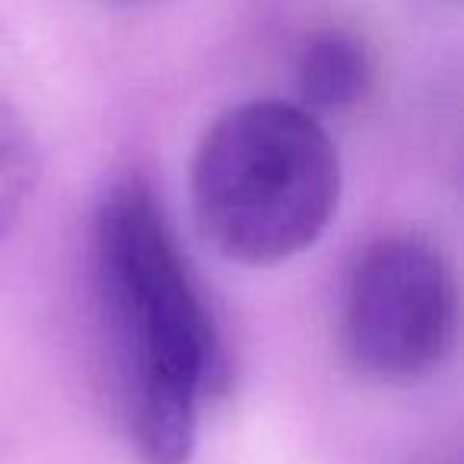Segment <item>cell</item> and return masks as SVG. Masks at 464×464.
Here are the masks:
<instances>
[{
    "mask_svg": "<svg viewBox=\"0 0 464 464\" xmlns=\"http://www.w3.org/2000/svg\"><path fill=\"white\" fill-rule=\"evenodd\" d=\"M92 248L130 442L147 464H188L223 347L194 274L140 179L130 175L109 188L96 210Z\"/></svg>",
    "mask_w": 464,
    "mask_h": 464,
    "instance_id": "1",
    "label": "cell"
},
{
    "mask_svg": "<svg viewBox=\"0 0 464 464\" xmlns=\"http://www.w3.org/2000/svg\"><path fill=\"white\" fill-rule=\"evenodd\" d=\"M341 200L334 140L299 102L255 99L223 111L191 166L198 229L223 258L274 267L312 248Z\"/></svg>",
    "mask_w": 464,
    "mask_h": 464,
    "instance_id": "2",
    "label": "cell"
},
{
    "mask_svg": "<svg viewBox=\"0 0 464 464\" xmlns=\"http://www.w3.org/2000/svg\"><path fill=\"white\" fill-rule=\"evenodd\" d=\"M455 334L458 290L436 246L385 236L360 255L343 296V350L366 379H426L449 360Z\"/></svg>",
    "mask_w": 464,
    "mask_h": 464,
    "instance_id": "3",
    "label": "cell"
},
{
    "mask_svg": "<svg viewBox=\"0 0 464 464\" xmlns=\"http://www.w3.org/2000/svg\"><path fill=\"white\" fill-rule=\"evenodd\" d=\"M296 83L299 105L315 118L353 109L372 83L369 48L347 29H322L299 54Z\"/></svg>",
    "mask_w": 464,
    "mask_h": 464,
    "instance_id": "4",
    "label": "cell"
},
{
    "mask_svg": "<svg viewBox=\"0 0 464 464\" xmlns=\"http://www.w3.org/2000/svg\"><path fill=\"white\" fill-rule=\"evenodd\" d=\"M42 175V156L26 118L0 96V239L23 219Z\"/></svg>",
    "mask_w": 464,
    "mask_h": 464,
    "instance_id": "5",
    "label": "cell"
}]
</instances>
